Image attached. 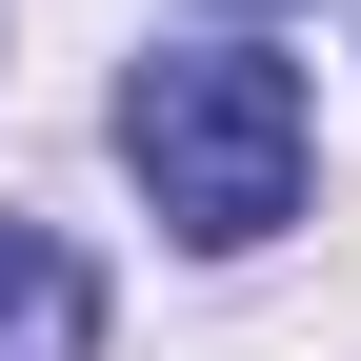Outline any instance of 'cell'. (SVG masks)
<instances>
[{
  "mask_svg": "<svg viewBox=\"0 0 361 361\" xmlns=\"http://www.w3.org/2000/svg\"><path fill=\"white\" fill-rule=\"evenodd\" d=\"M0 361H101V281L61 221H0Z\"/></svg>",
  "mask_w": 361,
  "mask_h": 361,
  "instance_id": "cell-2",
  "label": "cell"
},
{
  "mask_svg": "<svg viewBox=\"0 0 361 361\" xmlns=\"http://www.w3.org/2000/svg\"><path fill=\"white\" fill-rule=\"evenodd\" d=\"M121 161H141V201L201 261L281 241L301 221V61H261V40H161V61L121 80Z\"/></svg>",
  "mask_w": 361,
  "mask_h": 361,
  "instance_id": "cell-1",
  "label": "cell"
}]
</instances>
